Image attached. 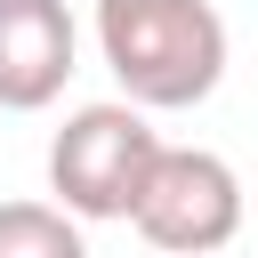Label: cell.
Here are the masks:
<instances>
[{
    "instance_id": "3957f363",
    "label": "cell",
    "mask_w": 258,
    "mask_h": 258,
    "mask_svg": "<svg viewBox=\"0 0 258 258\" xmlns=\"http://www.w3.org/2000/svg\"><path fill=\"white\" fill-rule=\"evenodd\" d=\"M129 226L161 250V258H218L234 234H242V177L226 153L210 145H161L137 202H129Z\"/></svg>"
},
{
    "instance_id": "5b68a950",
    "label": "cell",
    "mask_w": 258,
    "mask_h": 258,
    "mask_svg": "<svg viewBox=\"0 0 258 258\" xmlns=\"http://www.w3.org/2000/svg\"><path fill=\"white\" fill-rule=\"evenodd\" d=\"M0 258H89V242L56 202H0Z\"/></svg>"
},
{
    "instance_id": "277c9868",
    "label": "cell",
    "mask_w": 258,
    "mask_h": 258,
    "mask_svg": "<svg viewBox=\"0 0 258 258\" xmlns=\"http://www.w3.org/2000/svg\"><path fill=\"white\" fill-rule=\"evenodd\" d=\"M81 73V24L64 0H0V113H40Z\"/></svg>"
},
{
    "instance_id": "6da1fadb",
    "label": "cell",
    "mask_w": 258,
    "mask_h": 258,
    "mask_svg": "<svg viewBox=\"0 0 258 258\" xmlns=\"http://www.w3.org/2000/svg\"><path fill=\"white\" fill-rule=\"evenodd\" d=\"M97 56L137 113H185L226 81V16L210 0H97Z\"/></svg>"
},
{
    "instance_id": "7a4b0ae2",
    "label": "cell",
    "mask_w": 258,
    "mask_h": 258,
    "mask_svg": "<svg viewBox=\"0 0 258 258\" xmlns=\"http://www.w3.org/2000/svg\"><path fill=\"white\" fill-rule=\"evenodd\" d=\"M153 153H161V137H153V121H145L137 105H121V97L81 105V113H64V129L48 137V194H56V210L81 218V226H89V218H129Z\"/></svg>"
}]
</instances>
